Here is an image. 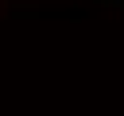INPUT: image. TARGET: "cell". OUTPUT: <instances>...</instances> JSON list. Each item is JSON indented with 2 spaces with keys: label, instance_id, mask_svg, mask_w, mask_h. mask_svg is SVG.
<instances>
[{
  "label": "cell",
  "instance_id": "cell-1",
  "mask_svg": "<svg viewBox=\"0 0 124 116\" xmlns=\"http://www.w3.org/2000/svg\"><path fill=\"white\" fill-rule=\"evenodd\" d=\"M120 4H124V0H120Z\"/></svg>",
  "mask_w": 124,
  "mask_h": 116
}]
</instances>
